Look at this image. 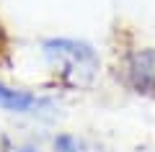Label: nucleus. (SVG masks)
<instances>
[{"label":"nucleus","mask_w":155,"mask_h":152,"mask_svg":"<svg viewBox=\"0 0 155 152\" xmlns=\"http://www.w3.org/2000/svg\"><path fill=\"white\" fill-rule=\"evenodd\" d=\"M44 60L60 72V77L70 85H85L93 80L98 70V54L88 41L80 39H47L41 44Z\"/></svg>","instance_id":"f257e3e1"},{"label":"nucleus","mask_w":155,"mask_h":152,"mask_svg":"<svg viewBox=\"0 0 155 152\" xmlns=\"http://www.w3.org/2000/svg\"><path fill=\"white\" fill-rule=\"evenodd\" d=\"M0 108L8 111V114H18V116H41V119H49L54 116V101L44 95H36L31 90H23V88H13L0 82Z\"/></svg>","instance_id":"f03ea898"},{"label":"nucleus","mask_w":155,"mask_h":152,"mask_svg":"<svg viewBox=\"0 0 155 152\" xmlns=\"http://www.w3.org/2000/svg\"><path fill=\"white\" fill-rule=\"evenodd\" d=\"M127 80L140 93H155V49H137L127 57Z\"/></svg>","instance_id":"7ed1b4c3"},{"label":"nucleus","mask_w":155,"mask_h":152,"mask_svg":"<svg viewBox=\"0 0 155 152\" xmlns=\"http://www.w3.org/2000/svg\"><path fill=\"white\" fill-rule=\"evenodd\" d=\"M52 147H54V152H91L88 144L83 139H78L75 134H57Z\"/></svg>","instance_id":"20e7f679"},{"label":"nucleus","mask_w":155,"mask_h":152,"mask_svg":"<svg viewBox=\"0 0 155 152\" xmlns=\"http://www.w3.org/2000/svg\"><path fill=\"white\" fill-rule=\"evenodd\" d=\"M0 152H13L11 150V142H8V137L0 131Z\"/></svg>","instance_id":"39448f33"},{"label":"nucleus","mask_w":155,"mask_h":152,"mask_svg":"<svg viewBox=\"0 0 155 152\" xmlns=\"http://www.w3.org/2000/svg\"><path fill=\"white\" fill-rule=\"evenodd\" d=\"M13 152H39L34 144H26V147H18V150H13Z\"/></svg>","instance_id":"423d86ee"}]
</instances>
